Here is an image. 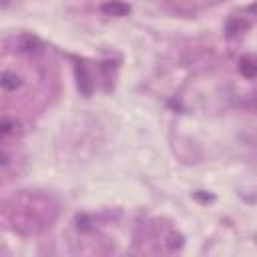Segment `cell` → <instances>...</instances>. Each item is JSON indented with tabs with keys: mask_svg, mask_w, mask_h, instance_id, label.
Segmentation results:
<instances>
[{
	"mask_svg": "<svg viewBox=\"0 0 257 257\" xmlns=\"http://www.w3.org/2000/svg\"><path fill=\"white\" fill-rule=\"evenodd\" d=\"M76 78H78V88H80V92L88 96V94L92 92V80H90V74H88V70H86L84 64H78V66H76Z\"/></svg>",
	"mask_w": 257,
	"mask_h": 257,
	"instance_id": "1",
	"label": "cell"
},
{
	"mask_svg": "<svg viewBox=\"0 0 257 257\" xmlns=\"http://www.w3.org/2000/svg\"><path fill=\"white\" fill-rule=\"evenodd\" d=\"M102 12L108 14V16H126L131 12V6L120 2V0H110L102 6Z\"/></svg>",
	"mask_w": 257,
	"mask_h": 257,
	"instance_id": "2",
	"label": "cell"
},
{
	"mask_svg": "<svg viewBox=\"0 0 257 257\" xmlns=\"http://www.w3.org/2000/svg\"><path fill=\"white\" fill-rule=\"evenodd\" d=\"M239 72L245 76V78H255L257 74V62L253 56H243L239 60Z\"/></svg>",
	"mask_w": 257,
	"mask_h": 257,
	"instance_id": "3",
	"label": "cell"
},
{
	"mask_svg": "<svg viewBox=\"0 0 257 257\" xmlns=\"http://www.w3.org/2000/svg\"><path fill=\"white\" fill-rule=\"evenodd\" d=\"M0 86L8 88V90H14V88L20 86V78L16 74H12V72H2L0 74Z\"/></svg>",
	"mask_w": 257,
	"mask_h": 257,
	"instance_id": "4",
	"label": "cell"
}]
</instances>
